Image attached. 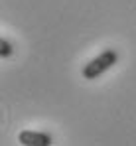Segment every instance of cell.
I'll return each instance as SVG.
<instances>
[{"label":"cell","mask_w":136,"mask_h":146,"mask_svg":"<svg viewBox=\"0 0 136 146\" xmlns=\"http://www.w3.org/2000/svg\"><path fill=\"white\" fill-rule=\"evenodd\" d=\"M12 53H14V46L6 38H2L0 40V57H10Z\"/></svg>","instance_id":"3"},{"label":"cell","mask_w":136,"mask_h":146,"mask_svg":"<svg viewBox=\"0 0 136 146\" xmlns=\"http://www.w3.org/2000/svg\"><path fill=\"white\" fill-rule=\"evenodd\" d=\"M18 142L24 146H51L53 136L49 132H36V130H22L18 134Z\"/></svg>","instance_id":"2"},{"label":"cell","mask_w":136,"mask_h":146,"mask_svg":"<svg viewBox=\"0 0 136 146\" xmlns=\"http://www.w3.org/2000/svg\"><path fill=\"white\" fill-rule=\"evenodd\" d=\"M118 63V51L113 48H107L105 51H101L97 57H93L89 63H85V67H83V79H97V77H101L103 73H107L111 67H114Z\"/></svg>","instance_id":"1"}]
</instances>
